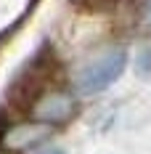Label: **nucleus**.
Here are the masks:
<instances>
[{
	"label": "nucleus",
	"instance_id": "f257e3e1",
	"mask_svg": "<svg viewBox=\"0 0 151 154\" xmlns=\"http://www.w3.org/2000/svg\"><path fill=\"white\" fill-rule=\"evenodd\" d=\"M125 69H127V51L125 48H111V51H106L101 59L90 61L77 75V91L82 96L101 93L109 85H114L122 77Z\"/></svg>",
	"mask_w": 151,
	"mask_h": 154
},
{
	"label": "nucleus",
	"instance_id": "f03ea898",
	"mask_svg": "<svg viewBox=\"0 0 151 154\" xmlns=\"http://www.w3.org/2000/svg\"><path fill=\"white\" fill-rule=\"evenodd\" d=\"M74 112H77L74 96H72V93H64V91H56V93L43 96V98L32 106V117H35L37 122L56 125V122H66Z\"/></svg>",
	"mask_w": 151,
	"mask_h": 154
},
{
	"label": "nucleus",
	"instance_id": "7ed1b4c3",
	"mask_svg": "<svg viewBox=\"0 0 151 154\" xmlns=\"http://www.w3.org/2000/svg\"><path fill=\"white\" fill-rule=\"evenodd\" d=\"M48 136H50V125L35 120V122H21V125H14V128L8 125L0 133V143L8 152H27L32 146L43 143Z\"/></svg>",
	"mask_w": 151,
	"mask_h": 154
},
{
	"label": "nucleus",
	"instance_id": "20e7f679",
	"mask_svg": "<svg viewBox=\"0 0 151 154\" xmlns=\"http://www.w3.org/2000/svg\"><path fill=\"white\" fill-rule=\"evenodd\" d=\"M135 69H138V75H140V77H149L151 75V51H140Z\"/></svg>",
	"mask_w": 151,
	"mask_h": 154
},
{
	"label": "nucleus",
	"instance_id": "39448f33",
	"mask_svg": "<svg viewBox=\"0 0 151 154\" xmlns=\"http://www.w3.org/2000/svg\"><path fill=\"white\" fill-rule=\"evenodd\" d=\"M40 154H66V152H64L61 146H48V149H43Z\"/></svg>",
	"mask_w": 151,
	"mask_h": 154
}]
</instances>
